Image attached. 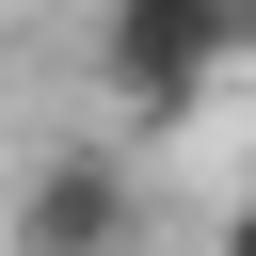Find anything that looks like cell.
Here are the masks:
<instances>
[{
    "label": "cell",
    "instance_id": "3957f363",
    "mask_svg": "<svg viewBox=\"0 0 256 256\" xmlns=\"http://www.w3.org/2000/svg\"><path fill=\"white\" fill-rule=\"evenodd\" d=\"M224 256H256V192H240V208H224Z\"/></svg>",
    "mask_w": 256,
    "mask_h": 256
},
{
    "label": "cell",
    "instance_id": "7a4b0ae2",
    "mask_svg": "<svg viewBox=\"0 0 256 256\" xmlns=\"http://www.w3.org/2000/svg\"><path fill=\"white\" fill-rule=\"evenodd\" d=\"M128 240H144V192H128L112 144L32 160V192H16V256H128Z\"/></svg>",
    "mask_w": 256,
    "mask_h": 256
},
{
    "label": "cell",
    "instance_id": "6da1fadb",
    "mask_svg": "<svg viewBox=\"0 0 256 256\" xmlns=\"http://www.w3.org/2000/svg\"><path fill=\"white\" fill-rule=\"evenodd\" d=\"M240 48H256V0H112V16H96V80H112L144 128H176Z\"/></svg>",
    "mask_w": 256,
    "mask_h": 256
}]
</instances>
